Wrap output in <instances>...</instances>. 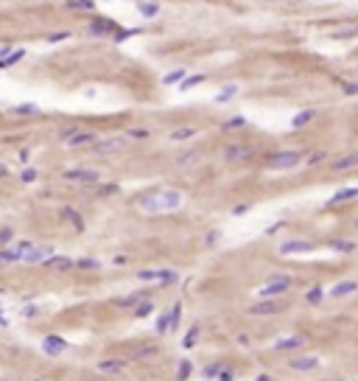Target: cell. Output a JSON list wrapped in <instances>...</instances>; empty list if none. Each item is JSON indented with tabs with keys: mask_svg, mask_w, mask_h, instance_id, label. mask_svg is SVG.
<instances>
[{
	"mask_svg": "<svg viewBox=\"0 0 358 381\" xmlns=\"http://www.w3.org/2000/svg\"><path fill=\"white\" fill-rule=\"evenodd\" d=\"M160 348L157 345H140V348L132 350V359H148V356H157Z\"/></svg>",
	"mask_w": 358,
	"mask_h": 381,
	"instance_id": "obj_20",
	"label": "cell"
},
{
	"mask_svg": "<svg viewBox=\"0 0 358 381\" xmlns=\"http://www.w3.org/2000/svg\"><path fill=\"white\" fill-rule=\"evenodd\" d=\"M112 31H115V23L104 20V17H101V20H95L93 26H90V34H93V37H98V34H112Z\"/></svg>",
	"mask_w": 358,
	"mask_h": 381,
	"instance_id": "obj_16",
	"label": "cell"
},
{
	"mask_svg": "<svg viewBox=\"0 0 358 381\" xmlns=\"http://www.w3.org/2000/svg\"><path fill=\"white\" fill-rule=\"evenodd\" d=\"M355 224H358V219H355Z\"/></svg>",
	"mask_w": 358,
	"mask_h": 381,
	"instance_id": "obj_57",
	"label": "cell"
},
{
	"mask_svg": "<svg viewBox=\"0 0 358 381\" xmlns=\"http://www.w3.org/2000/svg\"><path fill=\"white\" fill-rule=\"evenodd\" d=\"M135 34H137V31H132V28H129V31H121V34L115 37V43H123L126 37H135Z\"/></svg>",
	"mask_w": 358,
	"mask_h": 381,
	"instance_id": "obj_51",
	"label": "cell"
},
{
	"mask_svg": "<svg viewBox=\"0 0 358 381\" xmlns=\"http://www.w3.org/2000/svg\"><path fill=\"white\" fill-rule=\"evenodd\" d=\"M358 196V188H344V190H336L333 202H347V199H355Z\"/></svg>",
	"mask_w": 358,
	"mask_h": 381,
	"instance_id": "obj_29",
	"label": "cell"
},
{
	"mask_svg": "<svg viewBox=\"0 0 358 381\" xmlns=\"http://www.w3.org/2000/svg\"><path fill=\"white\" fill-rule=\"evenodd\" d=\"M163 81H165V84H176V81L182 84V81H185V70H182V68H179V70H174V73H168Z\"/></svg>",
	"mask_w": 358,
	"mask_h": 381,
	"instance_id": "obj_34",
	"label": "cell"
},
{
	"mask_svg": "<svg viewBox=\"0 0 358 381\" xmlns=\"http://www.w3.org/2000/svg\"><path fill=\"white\" fill-rule=\"evenodd\" d=\"M277 308L280 306L274 300H263V303H258V306H252V314H274Z\"/></svg>",
	"mask_w": 358,
	"mask_h": 381,
	"instance_id": "obj_24",
	"label": "cell"
},
{
	"mask_svg": "<svg viewBox=\"0 0 358 381\" xmlns=\"http://www.w3.org/2000/svg\"><path fill=\"white\" fill-rule=\"evenodd\" d=\"M129 138L143 140V138H148V129H129Z\"/></svg>",
	"mask_w": 358,
	"mask_h": 381,
	"instance_id": "obj_48",
	"label": "cell"
},
{
	"mask_svg": "<svg viewBox=\"0 0 358 381\" xmlns=\"http://www.w3.org/2000/svg\"><path fill=\"white\" fill-rule=\"evenodd\" d=\"M202 81H205V73H196V76H188V79L182 81V90H190V87L202 84Z\"/></svg>",
	"mask_w": 358,
	"mask_h": 381,
	"instance_id": "obj_33",
	"label": "cell"
},
{
	"mask_svg": "<svg viewBox=\"0 0 358 381\" xmlns=\"http://www.w3.org/2000/svg\"><path fill=\"white\" fill-rule=\"evenodd\" d=\"M199 160H202V154L196 152V149H188V152H182L176 157V165H179V168H190V165H196Z\"/></svg>",
	"mask_w": 358,
	"mask_h": 381,
	"instance_id": "obj_13",
	"label": "cell"
},
{
	"mask_svg": "<svg viewBox=\"0 0 358 381\" xmlns=\"http://www.w3.org/2000/svg\"><path fill=\"white\" fill-rule=\"evenodd\" d=\"M344 93H347V95H358V84H355V81H347V84H344Z\"/></svg>",
	"mask_w": 358,
	"mask_h": 381,
	"instance_id": "obj_49",
	"label": "cell"
},
{
	"mask_svg": "<svg viewBox=\"0 0 358 381\" xmlns=\"http://www.w3.org/2000/svg\"><path fill=\"white\" fill-rule=\"evenodd\" d=\"M322 160H325V154H322V152L319 154H311V157H308V165H319Z\"/></svg>",
	"mask_w": 358,
	"mask_h": 381,
	"instance_id": "obj_50",
	"label": "cell"
},
{
	"mask_svg": "<svg viewBox=\"0 0 358 381\" xmlns=\"http://www.w3.org/2000/svg\"><path fill=\"white\" fill-rule=\"evenodd\" d=\"M305 345V336H288V339H280L274 342V350H297Z\"/></svg>",
	"mask_w": 358,
	"mask_h": 381,
	"instance_id": "obj_15",
	"label": "cell"
},
{
	"mask_svg": "<svg viewBox=\"0 0 358 381\" xmlns=\"http://www.w3.org/2000/svg\"><path fill=\"white\" fill-rule=\"evenodd\" d=\"M84 143H93V146H95L98 140H95V135H93V132H81V129H79V132H76L73 138L68 140V146H84Z\"/></svg>",
	"mask_w": 358,
	"mask_h": 381,
	"instance_id": "obj_19",
	"label": "cell"
},
{
	"mask_svg": "<svg viewBox=\"0 0 358 381\" xmlns=\"http://www.w3.org/2000/svg\"><path fill=\"white\" fill-rule=\"evenodd\" d=\"M123 149V138H104L93 146L95 157H109V154H118Z\"/></svg>",
	"mask_w": 358,
	"mask_h": 381,
	"instance_id": "obj_4",
	"label": "cell"
},
{
	"mask_svg": "<svg viewBox=\"0 0 358 381\" xmlns=\"http://www.w3.org/2000/svg\"><path fill=\"white\" fill-rule=\"evenodd\" d=\"M258 381H268V376H266V373H263V376H258Z\"/></svg>",
	"mask_w": 358,
	"mask_h": 381,
	"instance_id": "obj_56",
	"label": "cell"
},
{
	"mask_svg": "<svg viewBox=\"0 0 358 381\" xmlns=\"http://www.w3.org/2000/svg\"><path fill=\"white\" fill-rule=\"evenodd\" d=\"M288 365H291V370L302 373V370H314V367L319 365V359H316V356H297V359H291Z\"/></svg>",
	"mask_w": 358,
	"mask_h": 381,
	"instance_id": "obj_9",
	"label": "cell"
},
{
	"mask_svg": "<svg viewBox=\"0 0 358 381\" xmlns=\"http://www.w3.org/2000/svg\"><path fill=\"white\" fill-rule=\"evenodd\" d=\"M76 266H79V269H98V261L95 258H81V261H76Z\"/></svg>",
	"mask_w": 358,
	"mask_h": 381,
	"instance_id": "obj_37",
	"label": "cell"
},
{
	"mask_svg": "<svg viewBox=\"0 0 358 381\" xmlns=\"http://www.w3.org/2000/svg\"><path fill=\"white\" fill-rule=\"evenodd\" d=\"M115 190H118L115 185H104V188H101V194H115Z\"/></svg>",
	"mask_w": 358,
	"mask_h": 381,
	"instance_id": "obj_55",
	"label": "cell"
},
{
	"mask_svg": "<svg viewBox=\"0 0 358 381\" xmlns=\"http://www.w3.org/2000/svg\"><path fill=\"white\" fill-rule=\"evenodd\" d=\"M70 11H93V3H68Z\"/></svg>",
	"mask_w": 358,
	"mask_h": 381,
	"instance_id": "obj_43",
	"label": "cell"
},
{
	"mask_svg": "<svg viewBox=\"0 0 358 381\" xmlns=\"http://www.w3.org/2000/svg\"><path fill=\"white\" fill-rule=\"evenodd\" d=\"M42 348H45L48 356H59V353H64V350H68V342H64V339H59V336H45L42 339Z\"/></svg>",
	"mask_w": 358,
	"mask_h": 381,
	"instance_id": "obj_8",
	"label": "cell"
},
{
	"mask_svg": "<svg viewBox=\"0 0 358 381\" xmlns=\"http://www.w3.org/2000/svg\"><path fill=\"white\" fill-rule=\"evenodd\" d=\"M48 266H53V269H70V266H76V261H70V258H51V261H48Z\"/></svg>",
	"mask_w": 358,
	"mask_h": 381,
	"instance_id": "obj_30",
	"label": "cell"
},
{
	"mask_svg": "<svg viewBox=\"0 0 358 381\" xmlns=\"http://www.w3.org/2000/svg\"><path fill=\"white\" fill-rule=\"evenodd\" d=\"M182 205V194L179 190H163V207L165 210H176Z\"/></svg>",
	"mask_w": 358,
	"mask_h": 381,
	"instance_id": "obj_14",
	"label": "cell"
},
{
	"mask_svg": "<svg viewBox=\"0 0 358 381\" xmlns=\"http://www.w3.org/2000/svg\"><path fill=\"white\" fill-rule=\"evenodd\" d=\"M62 216H64V219H70V222H73V227H76V230H84V219H81L79 213L73 210V207H62Z\"/></svg>",
	"mask_w": 358,
	"mask_h": 381,
	"instance_id": "obj_23",
	"label": "cell"
},
{
	"mask_svg": "<svg viewBox=\"0 0 358 381\" xmlns=\"http://www.w3.org/2000/svg\"><path fill=\"white\" fill-rule=\"evenodd\" d=\"M311 249H314L311 241H285L283 247H280V252L291 255V252H311Z\"/></svg>",
	"mask_w": 358,
	"mask_h": 381,
	"instance_id": "obj_10",
	"label": "cell"
},
{
	"mask_svg": "<svg viewBox=\"0 0 358 381\" xmlns=\"http://www.w3.org/2000/svg\"><path fill=\"white\" fill-rule=\"evenodd\" d=\"M330 249H333V252H355V241L336 238V241H330Z\"/></svg>",
	"mask_w": 358,
	"mask_h": 381,
	"instance_id": "obj_21",
	"label": "cell"
},
{
	"mask_svg": "<svg viewBox=\"0 0 358 381\" xmlns=\"http://www.w3.org/2000/svg\"><path fill=\"white\" fill-rule=\"evenodd\" d=\"M218 381H232V370H221L218 373Z\"/></svg>",
	"mask_w": 358,
	"mask_h": 381,
	"instance_id": "obj_53",
	"label": "cell"
},
{
	"mask_svg": "<svg viewBox=\"0 0 358 381\" xmlns=\"http://www.w3.org/2000/svg\"><path fill=\"white\" fill-rule=\"evenodd\" d=\"M196 339H199V328H190V333L185 336V348H193Z\"/></svg>",
	"mask_w": 358,
	"mask_h": 381,
	"instance_id": "obj_41",
	"label": "cell"
},
{
	"mask_svg": "<svg viewBox=\"0 0 358 381\" xmlns=\"http://www.w3.org/2000/svg\"><path fill=\"white\" fill-rule=\"evenodd\" d=\"M148 314H151V303H140L135 308V317H148Z\"/></svg>",
	"mask_w": 358,
	"mask_h": 381,
	"instance_id": "obj_39",
	"label": "cell"
},
{
	"mask_svg": "<svg viewBox=\"0 0 358 381\" xmlns=\"http://www.w3.org/2000/svg\"><path fill=\"white\" fill-rule=\"evenodd\" d=\"M64 182H76V185H93V182H98V174H95L93 168H70L62 174Z\"/></svg>",
	"mask_w": 358,
	"mask_h": 381,
	"instance_id": "obj_3",
	"label": "cell"
},
{
	"mask_svg": "<svg viewBox=\"0 0 358 381\" xmlns=\"http://www.w3.org/2000/svg\"><path fill=\"white\" fill-rule=\"evenodd\" d=\"M68 37H70V31H59V34H51L48 43H62V39H68Z\"/></svg>",
	"mask_w": 358,
	"mask_h": 381,
	"instance_id": "obj_47",
	"label": "cell"
},
{
	"mask_svg": "<svg viewBox=\"0 0 358 381\" xmlns=\"http://www.w3.org/2000/svg\"><path fill=\"white\" fill-rule=\"evenodd\" d=\"M179 317H182V306L176 303V306L171 308V331H176V328H179Z\"/></svg>",
	"mask_w": 358,
	"mask_h": 381,
	"instance_id": "obj_36",
	"label": "cell"
},
{
	"mask_svg": "<svg viewBox=\"0 0 358 381\" xmlns=\"http://www.w3.org/2000/svg\"><path fill=\"white\" fill-rule=\"evenodd\" d=\"M98 370L101 373H112V376H115V373H123L126 370V362H118V359H104L98 365Z\"/></svg>",
	"mask_w": 358,
	"mask_h": 381,
	"instance_id": "obj_17",
	"label": "cell"
},
{
	"mask_svg": "<svg viewBox=\"0 0 358 381\" xmlns=\"http://www.w3.org/2000/svg\"><path fill=\"white\" fill-rule=\"evenodd\" d=\"M188 376H190V362L185 359L182 365H179V381H185V378H188Z\"/></svg>",
	"mask_w": 358,
	"mask_h": 381,
	"instance_id": "obj_44",
	"label": "cell"
},
{
	"mask_svg": "<svg viewBox=\"0 0 358 381\" xmlns=\"http://www.w3.org/2000/svg\"><path fill=\"white\" fill-rule=\"evenodd\" d=\"M9 241H11V227H3V230H0V244H3V249L11 247Z\"/></svg>",
	"mask_w": 358,
	"mask_h": 381,
	"instance_id": "obj_42",
	"label": "cell"
},
{
	"mask_svg": "<svg viewBox=\"0 0 358 381\" xmlns=\"http://www.w3.org/2000/svg\"><path fill=\"white\" fill-rule=\"evenodd\" d=\"M137 278H140V281H165V283H171V281H176V272H171V269H140Z\"/></svg>",
	"mask_w": 358,
	"mask_h": 381,
	"instance_id": "obj_6",
	"label": "cell"
},
{
	"mask_svg": "<svg viewBox=\"0 0 358 381\" xmlns=\"http://www.w3.org/2000/svg\"><path fill=\"white\" fill-rule=\"evenodd\" d=\"M288 286H291V278H288V275H272V278L266 281V286L260 289V297H263V300H272V297L283 294Z\"/></svg>",
	"mask_w": 358,
	"mask_h": 381,
	"instance_id": "obj_2",
	"label": "cell"
},
{
	"mask_svg": "<svg viewBox=\"0 0 358 381\" xmlns=\"http://www.w3.org/2000/svg\"><path fill=\"white\" fill-rule=\"evenodd\" d=\"M358 28H342V31H333V37L336 39H347V37H355Z\"/></svg>",
	"mask_w": 358,
	"mask_h": 381,
	"instance_id": "obj_38",
	"label": "cell"
},
{
	"mask_svg": "<svg viewBox=\"0 0 358 381\" xmlns=\"http://www.w3.org/2000/svg\"><path fill=\"white\" fill-rule=\"evenodd\" d=\"M235 95H238V87H235V84H230L227 90H221V93L216 95V101H218V104H227V101H232Z\"/></svg>",
	"mask_w": 358,
	"mask_h": 381,
	"instance_id": "obj_27",
	"label": "cell"
},
{
	"mask_svg": "<svg viewBox=\"0 0 358 381\" xmlns=\"http://www.w3.org/2000/svg\"><path fill=\"white\" fill-rule=\"evenodd\" d=\"M140 207H143L146 213L165 210V207H163V194H157V196H143V199H140Z\"/></svg>",
	"mask_w": 358,
	"mask_h": 381,
	"instance_id": "obj_12",
	"label": "cell"
},
{
	"mask_svg": "<svg viewBox=\"0 0 358 381\" xmlns=\"http://www.w3.org/2000/svg\"><path fill=\"white\" fill-rule=\"evenodd\" d=\"M218 373H221V370H218V365H207L205 367V376H218Z\"/></svg>",
	"mask_w": 358,
	"mask_h": 381,
	"instance_id": "obj_52",
	"label": "cell"
},
{
	"mask_svg": "<svg viewBox=\"0 0 358 381\" xmlns=\"http://www.w3.org/2000/svg\"><path fill=\"white\" fill-rule=\"evenodd\" d=\"M20 180H23V182H34V180H37V171H34V168H26V171L20 174Z\"/></svg>",
	"mask_w": 358,
	"mask_h": 381,
	"instance_id": "obj_46",
	"label": "cell"
},
{
	"mask_svg": "<svg viewBox=\"0 0 358 381\" xmlns=\"http://www.w3.org/2000/svg\"><path fill=\"white\" fill-rule=\"evenodd\" d=\"M333 171H350V168H358V152H347L342 154V157H336L330 163Z\"/></svg>",
	"mask_w": 358,
	"mask_h": 381,
	"instance_id": "obj_7",
	"label": "cell"
},
{
	"mask_svg": "<svg viewBox=\"0 0 358 381\" xmlns=\"http://www.w3.org/2000/svg\"><path fill=\"white\" fill-rule=\"evenodd\" d=\"M252 157V149L243 146V143H230L224 149V160L227 163H241V160H249Z\"/></svg>",
	"mask_w": 358,
	"mask_h": 381,
	"instance_id": "obj_5",
	"label": "cell"
},
{
	"mask_svg": "<svg viewBox=\"0 0 358 381\" xmlns=\"http://www.w3.org/2000/svg\"><path fill=\"white\" fill-rule=\"evenodd\" d=\"M305 300H308V303H319V300H322V289H319V286H314V289L308 291Z\"/></svg>",
	"mask_w": 358,
	"mask_h": 381,
	"instance_id": "obj_40",
	"label": "cell"
},
{
	"mask_svg": "<svg viewBox=\"0 0 358 381\" xmlns=\"http://www.w3.org/2000/svg\"><path fill=\"white\" fill-rule=\"evenodd\" d=\"M0 261H3V264H17L20 258H17V252H14L11 247H6L3 252H0Z\"/></svg>",
	"mask_w": 358,
	"mask_h": 381,
	"instance_id": "obj_35",
	"label": "cell"
},
{
	"mask_svg": "<svg viewBox=\"0 0 358 381\" xmlns=\"http://www.w3.org/2000/svg\"><path fill=\"white\" fill-rule=\"evenodd\" d=\"M302 163V152H294V149H288V152H277L272 154V157L266 160V165L272 171H285V168H294V165Z\"/></svg>",
	"mask_w": 358,
	"mask_h": 381,
	"instance_id": "obj_1",
	"label": "cell"
},
{
	"mask_svg": "<svg viewBox=\"0 0 358 381\" xmlns=\"http://www.w3.org/2000/svg\"><path fill=\"white\" fill-rule=\"evenodd\" d=\"M154 331L157 333H165V331H171V311H163L157 317V325H154Z\"/></svg>",
	"mask_w": 358,
	"mask_h": 381,
	"instance_id": "obj_25",
	"label": "cell"
},
{
	"mask_svg": "<svg viewBox=\"0 0 358 381\" xmlns=\"http://www.w3.org/2000/svg\"><path fill=\"white\" fill-rule=\"evenodd\" d=\"M227 126H243V118H241V115L232 118V121H227Z\"/></svg>",
	"mask_w": 358,
	"mask_h": 381,
	"instance_id": "obj_54",
	"label": "cell"
},
{
	"mask_svg": "<svg viewBox=\"0 0 358 381\" xmlns=\"http://www.w3.org/2000/svg\"><path fill=\"white\" fill-rule=\"evenodd\" d=\"M355 289H358L355 281H342V283H336V286L330 289V294H333V297H347V294H353Z\"/></svg>",
	"mask_w": 358,
	"mask_h": 381,
	"instance_id": "obj_18",
	"label": "cell"
},
{
	"mask_svg": "<svg viewBox=\"0 0 358 381\" xmlns=\"http://www.w3.org/2000/svg\"><path fill=\"white\" fill-rule=\"evenodd\" d=\"M308 121H314V110H305V112H300V115L291 121V126H305Z\"/></svg>",
	"mask_w": 358,
	"mask_h": 381,
	"instance_id": "obj_31",
	"label": "cell"
},
{
	"mask_svg": "<svg viewBox=\"0 0 358 381\" xmlns=\"http://www.w3.org/2000/svg\"><path fill=\"white\" fill-rule=\"evenodd\" d=\"M23 56H26V51H23V48H20V51H11L9 56H6L3 62H0V65H3V68H11V65H14V62H20Z\"/></svg>",
	"mask_w": 358,
	"mask_h": 381,
	"instance_id": "obj_32",
	"label": "cell"
},
{
	"mask_svg": "<svg viewBox=\"0 0 358 381\" xmlns=\"http://www.w3.org/2000/svg\"><path fill=\"white\" fill-rule=\"evenodd\" d=\"M121 306H126V308H137L140 303H146V291H135V294H129V297H123V300H118Z\"/></svg>",
	"mask_w": 358,
	"mask_h": 381,
	"instance_id": "obj_22",
	"label": "cell"
},
{
	"mask_svg": "<svg viewBox=\"0 0 358 381\" xmlns=\"http://www.w3.org/2000/svg\"><path fill=\"white\" fill-rule=\"evenodd\" d=\"M14 112H20V115H34V112H37V107H34V104H23V107H17Z\"/></svg>",
	"mask_w": 358,
	"mask_h": 381,
	"instance_id": "obj_45",
	"label": "cell"
},
{
	"mask_svg": "<svg viewBox=\"0 0 358 381\" xmlns=\"http://www.w3.org/2000/svg\"><path fill=\"white\" fill-rule=\"evenodd\" d=\"M196 132H199V129H193V126L176 129V132H171V140H190V138H196Z\"/></svg>",
	"mask_w": 358,
	"mask_h": 381,
	"instance_id": "obj_26",
	"label": "cell"
},
{
	"mask_svg": "<svg viewBox=\"0 0 358 381\" xmlns=\"http://www.w3.org/2000/svg\"><path fill=\"white\" fill-rule=\"evenodd\" d=\"M137 11H140L143 17H157L160 14V6L157 3H140V6H137Z\"/></svg>",
	"mask_w": 358,
	"mask_h": 381,
	"instance_id": "obj_28",
	"label": "cell"
},
{
	"mask_svg": "<svg viewBox=\"0 0 358 381\" xmlns=\"http://www.w3.org/2000/svg\"><path fill=\"white\" fill-rule=\"evenodd\" d=\"M51 258H53V249L51 247H34V252L26 258V264H42V261L48 264Z\"/></svg>",
	"mask_w": 358,
	"mask_h": 381,
	"instance_id": "obj_11",
	"label": "cell"
}]
</instances>
